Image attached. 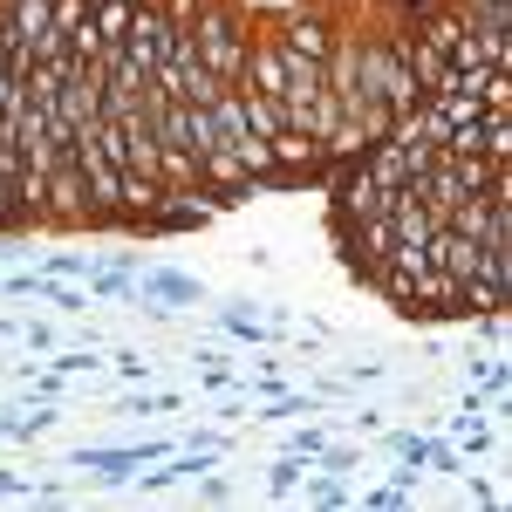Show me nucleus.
I'll list each match as a JSON object with an SVG mask.
<instances>
[{
	"label": "nucleus",
	"mask_w": 512,
	"mask_h": 512,
	"mask_svg": "<svg viewBox=\"0 0 512 512\" xmlns=\"http://www.w3.org/2000/svg\"><path fill=\"white\" fill-rule=\"evenodd\" d=\"M198 499H205V506H226V499H233V485H226V478H198Z\"/></svg>",
	"instance_id": "obj_18"
},
{
	"label": "nucleus",
	"mask_w": 512,
	"mask_h": 512,
	"mask_svg": "<svg viewBox=\"0 0 512 512\" xmlns=\"http://www.w3.org/2000/svg\"><path fill=\"white\" fill-rule=\"evenodd\" d=\"M89 294H96V301H123V294H137V274H130V260L89 267Z\"/></svg>",
	"instance_id": "obj_9"
},
{
	"label": "nucleus",
	"mask_w": 512,
	"mask_h": 512,
	"mask_svg": "<svg viewBox=\"0 0 512 512\" xmlns=\"http://www.w3.org/2000/svg\"><path fill=\"white\" fill-rule=\"evenodd\" d=\"M267 485H274V499H287V492L301 485V458L287 451V458H280V465H274V478H267Z\"/></svg>",
	"instance_id": "obj_16"
},
{
	"label": "nucleus",
	"mask_w": 512,
	"mask_h": 512,
	"mask_svg": "<svg viewBox=\"0 0 512 512\" xmlns=\"http://www.w3.org/2000/svg\"><path fill=\"white\" fill-rule=\"evenodd\" d=\"M185 144H192V158L219 151V117H212V103H185Z\"/></svg>",
	"instance_id": "obj_8"
},
{
	"label": "nucleus",
	"mask_w": 512,
	"mask_h": 512,
	"mask_svg": "<svg viewBox=\"0 0 512 512\" xmlns=\"http://www.w3.org/2000/svg\"><path fill=\"white\" fill-rule=\"evenodd\" d=\"M192 41H198V62L212 69L219 82L246 76V41H253V14L239 0H198L192 14Z\"/></svg>",
	"instance_id": "obj_1"
},
{
	"label": "nucleus",
	"mask_w": 512,
	"mask_h": 512,
	"mask_svg": "<svg viewBox=\"0 0 512 512\" xmlns=\"http://www.w3.org/2000/svg\"><path fill=\"white\" fill-rule=\"evenodd\" d=\"M137 294H144V301H164V308H185V301H198V294H205V287H198L192 274H171V267H144Z\"/></svg>",
	"instance_id": "obj_5"
},
{
	"label": "nucleus",
	"mask_w": 512,
	"mask_h": 512,
	"mask_svg": "<svg viewBox=\"0 0 512 512\" xmlns=\"http://www.w3.org/2000/svg\"><path fill=\"white\" fill-rule=\"evenodd\" d=\"M287 451H294V458H308V465H315L321 451H328V437H321L315 424H308V431H294V437H287Z\"/></svg>",
	"instance_id": "obj_15"
},
{
	"label": "nucleus",
	"mask_w": 512,
	"mask_h": 512,
	"mask_svg": "<svg viewBox=\"0 0 512 512\" xmlns=\"http://www.w3.org/2000/svg\"><path fill=\"white\" fill-rule=\"evenodd\" d=\"M239 103H246L253 137H267V144H274L280 130H287V117H280V96H260V89H246V82H239Z\"/></svg>",
	"instance_id": "obj_7"
},
{
	"label": "nucleus",
	"mask_w": 512,
	"mask_h": 512,
	"mask_svg": "<svg viewBox=\"0 0 512 512\" xmlns=\"http://www.w3.org/2000/svg\"><path fill=\"white\" fill-rule=\"evenodd\" d=\"M117 376H123V383H144V376H151V362H144V355H117Z\"/></svg>",
	"instance_id": "obj_19"
},
{
	"label": "nucleus",
	"mask_w": 512,
	"mask_h": 512,
	"mask_svg": "<svg viewBox=\"0 0 512 512\" xmlns=\"http://www.w3.org/2000/svg\"><path fill=\"white\" fill-rule=\"evenodd\" d=\"M458 465H465V458H458L451 444H437V437H431V458H424V472H458Z\"/></svg>",
	"instance_id": "obj_17"
},
{
	"label": "nucleus",
	"mask_w": 512,
	"mask_h": 512,
	"mask_svg": "<svg viewBox=\"0 0 512 512\" xmlns=\"http://www.w3.org/2000/svg\"><path fill=\"white\" fill-rule=\"evenodd\" d=\"M219 321H226V335H239V342H274V328L260 315H246V308H226Z\"/></svg>",
	"instance_id": "obj_10"
},
{
	"label": "nucleus",
	"mask_w": 512,
	"mask_h": 512,
	"mask_svg": "<svg viewBox=\"0 0 512 512\" xmlns=\"http://www.w3.org/2000/svg\"><path fill=\"white\" fill-rule=\"evenodd\" d=\"M328 185H335V233H349V226H362V219L390 212V192L369 178V164H362V158L328 164Z\"/></svg>",
	"instance_id": "obj_2"
},
{
	"label": "nucleus",
	"mask_w": 512,
	"mask_h": 512,
	"mask_svg": "<svg viewBox=\"0 0 512 512\" xmlns=\"http://www.w3.org/2000/svg\"><path fill=\"white\" fill-rule=\"evenodd\" d=\"M144 458H171V451H164V444H137V451H82L76 465L89 478H103V485H117V478H130Z\"/></svg>",
	"instance_id": "obj_4"
},
{
	"label": "nucleus",
	"mask_w": 512,
	"mask_h": 512,
	"mask_svg": "<svg viewBox=\"0 0 512 512\" xmlns=\"http://www.w3.org/2000/svg\"><path fill=\"white\" fill-rule=\"evenodd\" d=\"M41 226H89V192H82L76 158L48 164V185H41Z\"/></svg>",
	"instance_id": "obj_3"
},
{
	"label": "nucleus",
	"mask_w": 512,
	"mask_h": 512,
	"mask_svg": "<svg viewBox=\"0 0 512 512\" xmlns=\"http://www.w3.org/2000/svg\"><path fill=\"white\" fill-rule=\"evenodd\" d=\"M48 369H55V376H89V369H96V349H69V355H55Z\"/></svg>",
	"instance_id": "obj_14"
},
{
	"label": "nucleus",
	"mask_w": 512,
	"mask_h": 512,
	"mask_svg": "<svg viewBox=\"0 0 512 512\" xmlns=\"http://www.w3.org/2000/svg\"><path fill=\"white\" fill-rule=\"evenodd\" d=\"M308 506H349V485H342V472H321L315 485H308Z\"/></svg>",
	"instance_id": "obj_12"
},
{
	"label": "nucleus",
	"mask_w": 512,
	"mask_h": 512,
	"mask_svg": "<svg viewBox=\"0 0 512 512\" xmlns=\"http://www.w3.org/2000/svg\"><path fill=\"white\" fill-rule=\"evenodd\" d=\"M89 267H96L89 253H48V260H41V274H55V280H76V274H89Z\"/></svg>",
	"instance_id": "obj_13"
},
{
	"label": "nucleus",
	"mask_w": 512,
	"mask_h": 512,
	"mask_svg": "<svg viewBox=\"0 0 512 512\" xmlns=\"http://www.w3.org/2000/svg\"><path fill=\"white\" fill-rule=\"evenodd\" d=\"M390 458H403V465H417V472H424V458H431V437L396 431V437H390Z\"/></svg>",
	"instance_id": "obj_11"
},
{
	"label": "nucleus",
	"mask_w": 512,
	"mask_h": 512,
	"mask_svg": "<svg viewBox=\"0 0 512 512\" xmlns=\"http://www.w3.org/2000/svg\"><path fill=\"white\" fill-rule=\"evenodd\" d=\"M48 28H55V7L48 0H7V41H28L35 48Z\"/></svg>",
	"instance_id": "obj_6"
}]
</instances>
